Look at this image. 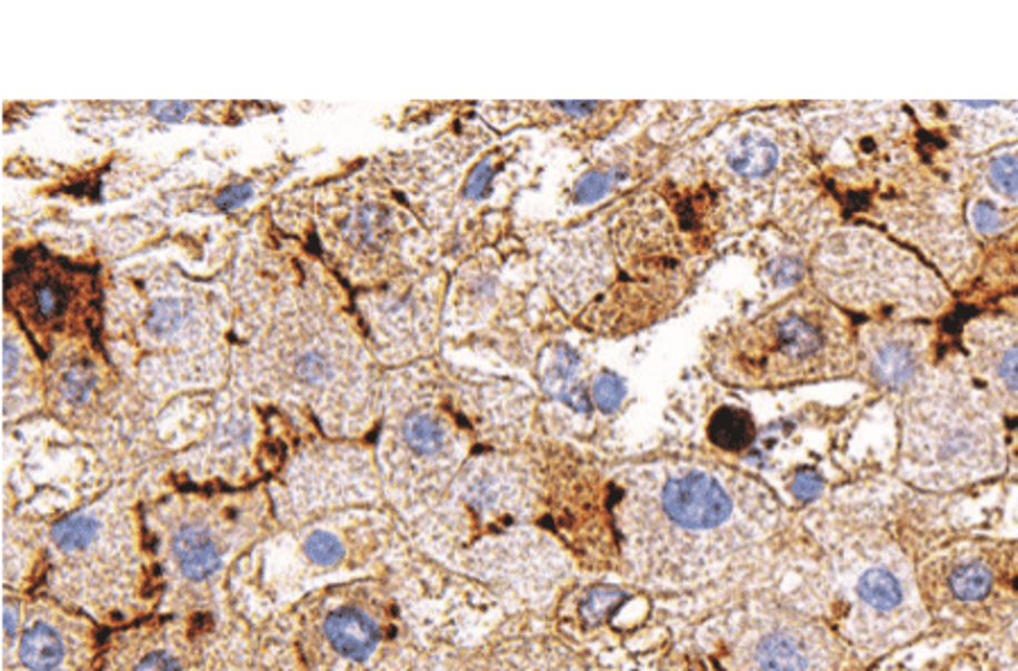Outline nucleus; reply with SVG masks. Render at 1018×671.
I'll return each instance as SVG.
<instances>
[{
    "instance_id": "nucleus-2",
    "label": "nucleus",
    "mask_w": 1018,
    "mask_h": 671,
    "mask_svg": "<svg viewBox=\"0 0 1018 671\" xmlns=\"http://www.w3.org/2000/svg\"><path fill=\"white\" fill-rule=\"evenodd\" d=\"M48 568L61 603L104 622L143 613L159 581L148 531L116 507L61 518L50 531Z\"/></svg>"
},
{
    "instance_id": "nucleus-16",
    "label": "nucleus",
    "mask_w": 1018,
    "mask_h": 671,
    "mask_svg": "<svg viewBox=\"0 0 1018 671\" xmlns=\"http://www.w3.org/2000/svg\"><path fill=\"white\" fill-rule=\"evenodd\" d=\"M397 454H403V465L415 473H439L441 480L451 475L460 443L449 419L430 408H417L403 417L397 428Z\"/></svg>"
},
{
    "instance_id": "nucleus-3",
    "label": "nucleus",
    "mask_w": 1018,
    "mask_h": 671,
    "mask_svg": "<svg viewBox=\"0 0 1018 671\" xmlns=\"http://www.w3.org/2000/svg\"><path fill=\"white\" fill-rule=\"evenodd\" d=\"M711 371L745 387H770L845 375L856 369L858 338L821 294L795 297L753 321L716 334Z\"/></svg>"
},
{
    "instance_id": "nucleus-34",
    "label": "nucleus",
    "mask_w": 1018,
    "mask_h": 671,
    "mask_svg": "<svg viewBox=\"0 0 1018 671\" xmlns=\"http://www.w3.org/2000/svg\"><path fill=\"white\" fill-rule=\"evenodd\" d=\"M819 489H821V482H819V478L815 473H801V475H797V480L792 484V491L797 495H801L804 500L815 498L819 493Z\"/></svg>"
},
{
    "instance_id": "nucleus-1",
    "label": "nucleus",
    "mask_w": 1018,
    "mask_h": 671,
    "mask_svg": "<svg viewBox=\"0 0 1018 671\" xmlns=\"http://www.w3.org/2000/svg\"><path fill=\"white\" fill-rule=\"evenodd\" d=\"M779 522L760 482L692 461H657L616 475L620 559L655 588H697L727 574Z\"/></svg>"
},
{
    "instance_id": "nucleus-24",
    "label": "nucleus",
    "mask_w": 1018,
    "mask_h": 671,
    "mask_svg": "<svg viewBox=\"0 0 1018 671\" xmlns=\"http://www.w3.org/2000/svg\"><path fill=\"white\" fill-rule=\"evenodd\" d=\"M386 220H388L386 211L376 204L358 207L349 213L342 238L349 242V247L358 251L373 249L376 244H380V240H383L380 236H383L388 229Z\"/></svg>"
},
{
    "instance_id": "nucleus-28",
    "label": "nucleus",
    "mask_w": 1018,
    "mask_h": 671,
    "mask_svg": "<svg viewBox=\"0 0 1018 671\" xmlns=\"http://www.w3.org/2000/svg\"><path fill=\"white\" fill-rule=\"evenodd\" d=\"M622 398H625L622 380L611 371H602L598 380L593 382V400L598 402V408L602 412H613L620 408Z\"/></svg>"
},
{
    "instance_id": "nucleus-15",
    "label": "nucleus",
    "mask_w": 1018,
    "mask_h": 671,
    "mask_svg": "<svg viewBox=\"0 0 1018 671\" xmlns=\"http://www.w3.org/2000/svg\"><path fill=\"white\" fill-rule=\"evenodd\" d=\"M858 349L871 378L892 391H908L930 369V332L915 321L865 326Z\"/></svg>"
},
{
    "instance_id": "nucleus-8",
    "label": "nucleus",
    "mask_w": 1018,
    "mask_h": 671,
    "mask_svg": "<svg viewBox=\"0 0 1018 671\" xmlns=\"http://www.w3.org/2000/svg\"><path fill=\"white\" fill-rule=\"evenodd\" d=\"M845 633L867 647H889L915 635L926 607L908 557L885 535H860L836 557Z\"/></svg>"
},
{
    "instance_id": "nucleus-27",
    "label": "nucleus",
    "mask_w": 1018,
    "mask_h": 671,
    "mask_svg": "<svg viewBox=\"0 0 1018 671\" xmlns=\"http://www.w3.org/2000/svg\"><path fill=\"white\" fill-rule=\"evenodd\" d=\"M306 557L315 565H333L345 559V543L338 539V533L327 529H315L306 539Z\"/></svg>"
},
{
    "instance_id": "nucleus-23",
    "label": "nucleus",
    "mask_w": 1018,
    "mask_h": 671,
    "mask_svg": "<svg viewBox=\"0 0 1018 671\" xmlns=\"http://www.w3.org/2000/svg\"><path fill=\"white\" fill-rule=\"evenodd\" d=\"M578 367H580L578 355L572 353L570 349L559 347L552 353L550 364L546 369V389H548L550 395L568 402V405H572V408L582 410V405L578 400H585V395L580 391V384L576 382Z\"/></svg>"
},
{
    "instance_id": "nucleus-11",
    "label": "nucleus",
    "mask_w": 1018,
    "mask_h": 671,
    "mask_svg": "<svg viewBox=\"0 0 1018 671\" xmlns=\"http://www.w3.org/2000/svg\"><path fill=\"white\" fill-rule=\"evenodd\" d=\"M10 671H89L96 655L93 624L59 599L23 603L6 601Z\"/></svg>"
},
{
    "instance_id": "nucleus-7",
    "label": "nucleus",
    "mask_w": 1018,
    "mask_h": 671,
    "mask_svg": "<svg viewBox=\"0 0 1018 671\" xmlns=\"http://www.w3.org/2000/svg\"><path fill=\"white\" fill-rule=\"evenodd\" d=\"M266 507L257 498H172L148 520L159 570L177 592L213 583L240 550L266 529Z\"/></svg>"
},
{
    "instance_id": "nucleus-25",
    "label": "nucleus",
    "mask_w": 1018,
    "mask_h": 671,
    "mask_svg": "<svg viewBox=\"0 0 1018 671\" xmlns=\"http://www.w3.org/2000/svg\"><path fill=\"white\" fill-rule=\"evenodd\" d=\"M709 434L725 450H742L753 441V423L747 412L725 408L711 419Z\"/></svg>"
},
{
    "instance_id": "nucleus-26",
    "label": "nucleus",
    "mask_w": 1018,
    "mask_h": 671,
    "mask_svg": "<svg viewBox=\"0 0 1018 671\" xmlns=\"http://www.w3.org/2000/svg\"><path fill=\"white\" fill-rule=\"evenodd\" d=\"M96 389V371L87 362H73L59 375V393L69 405H84Z\"/></svg>"
},
{
    "instance_id": "nucleus-22",
    "label": "nucleus",
    "mask_w": 1018,
    "mask_h": 671,
    "mask_svg": "<svg viewBox=\"0 0 1018 671\" xmlns=\"http://www.w3.org/2000/svg\"><path fill=\"white\" fill-rule=\"evenodd\" d=\"M982 183L985 192L974 199L987 201L1011 220L1009 213L1018 209V154H994L982 168Z\"/></svg>"
},
{
    "instance_id": "nucleus-4",
    "label": "nucleus",
    "mask_w": 1018,
    "mask_h": 671,
    "mask_svg": "<svg viewBox=\"0 0 1018 671\" xmlns=\"http://www.w3.org/2000/svg\"><path fill=\"white\" fill-rule=\"evenodd\" d=\"M906 400L904 459L917 482L950 489L1000 471L1002 419L967 367L928 369Z\"/></svg>"
},
{
    "instance_id": "nucleus-14",
    "label": "nucleus",
    "mask_w": 1018,
    "mask_h": 671,
    "mask_svg": "<svg viewBox=\"0 0 1018 671\" xmlns=\"http://www.w3.org/2000/svg\"><path fill=\"white\" fill-rule=\"evenodd\" d=\"M967 369L994 402L1002 423L1018 421V323L976 319L962 332Z\"/></svg>"
},
{
    "instance_id": "nucleus-20",
    "label": "nucleus",
    "mask_w": 1018,
    "mask_h": 671,
    "mask_svg": "<svg viewBox=\"0 0 1018 671\" xmlns=\"http://www.w3.org/2000/svg\"><path fill=\"white\" fill-rule=\"evenodd\" d=\"M781 150L779 143L762 131H747L733 141L727 154L729 168L747 179H762L779 168Z\"/></svg>"
},
{
    "instance_id": "nucleus-10",
    "label": "nucleus",
    "mask_w": 1018,
    "mask_h": 671,
    "mask_svg": "<svg viewBox=\"0 0 1018 671\" xmlns=\"http://www.w3.org/2000/svg\"><path fill=\"white\" fill-rule=\"evenodd\" d=\"M729 671H840V640L824 624L770 609L736 618L716 653Z\"/></svg>"
},
{
    "instance_id": "nucleus-30",
    "label": "nucleus",
    "mask_w": 1018,
    "mask_h": 671,
    "mask_svg": "<svg viewBox=\"0 0 1018 671\" xmlns=\"http://www.w3.org/2000/svg\"><path fill=\"white\" fill-rule=\"evenodd\" d=\"M616 172H591L587 174L580 183H578V190H576V197L578 201H593L598 197H602L609 188V183L613 181Z\"/></svg>"
},
{
    "instance_id": "nucleus-18",
    "label": "nucleus",
    "mask_w": 1018,
    "mask_h": 671,
    "mask_svg": "<svg viewBox=\"0 0 1018 671\" xmlns=\"http://www.w3.org/2000/svg\"><path fill=\"white\" fill-rule=\"evenodd\" d=\"M198 308L193 299H186L179 292H157L143 314V332L148 340L159 347L183 344L193 338L198 328Z\"/></svg>"
},
{
    "instance_id": "nucleus-31",
    "label": "nucleus",
    "mask_w": 1018,
    "mask_h": 671,
    "mask_svg": "<svg viewBox=\"0 0 1018 671\" xmlns=\"http://www.w3.org/2000/svg\"><path fill=\"white\" fill-rule=\"evenodd\" d=\"M253 194V188L251 183H233L229 188H224L218 197H216V207L222 209V211H233L238 209L240 204H244V201Z\"/></svg>"
},
{
    "instance_id": "nucleus-12",
    "label": "nucleus",
    "mask_w": 1018,
    "mask_h": 671,
    "mask_svg": "<svg viewBox=\"0 0 1018 671\" xmlns=\"http://www.w3.org/2000/svg\"><path fill=\"white\" fill-rule=\"evenodd\" d=\"M93 274L41 251L26 253L8 274V303L32 334L78 328L89 310Z\"/></svg>"
},
{
    "instance_id": "nucleus-29",
    "label": "nucleus",
    "mask_w": 1018,
    "mask_h": 671,
    "mask_svg": "<svg viewBox=\"0 0 1018 671\" xmlns=\"http://www.w3.org/2000/svg\"><path fill=\"white\" fill-rule=\"evenodd\" d=\"M21 362H23L21 347H19L14 334L8 332L6 340H3V384L6 387L14 384V378L21 371Z\"/></svg>"
},
{
    "instance_id": "nucleus-19",
    "label": "nucleus",
    "mask_w": 1018,
    "mask_h": 671,
    "mask_svg": "<svg viewBox=\"0 0 1018 671\" xmlns=\"http://www.w3.org/2000/svg\"><path fill=\"white\" fill-rule=\"evenodd\" d=\"M288 369L299 387L317 393L329 391L342 375L340 355L327 340H303L288 358Z\"/></svg>"
},
{
    "instance_id": "nucleus-33",
    "label": "nucleus",
    "mask_w": 1018,
    "mask_h": 671,
    "mask_svg": "<svg viewBox=\"0 0 1018 671\" xmlns=\"http://www.w3.org/2000/svg\"><path fill=\"white\" fill-rule=\"evenodd\" d=\"M489 181H491V163L485 161V163H480V166L473 170V174H471V179H469V183H467V190H465L467 197H469V199H476V201L482 199L485 192H487V188H489Z\"/></svg>"
},
{
    "instance_id": "nucleus-13",
    "label": "nucleus",
    "mask_w": 1018,
    "mask_h": 671,
    "mask_svg": "<svg viewBox=\"0 0 1018 671\" xmlns=\"http://www.w3.org/2000/svg\"><path fill=\"white\" fill-rule=\"evenodd\" d=\"M209 635L179 618L154 620L116 633L89 671H204Z\"/></svg>"
},
{
    "instance_id": "nucleus-6",
    "label": "nucleus",
    "mask_w": 1018,
    "mask_h": 671,
    "mask_svg": "<svg viewBox=\"0 0 1018 671\" xmlns=\"http://www.w3.org/2000/svg\"><path fill=\"white\" fill-rule=\"evenodd\" d=\"M395 627L386 585L351 581L301 599L272 638L288 671H365L392 640Z\"/></svg>"
},
{
    "instance_id": "nucleus-32",
    "label": "nucleus",
    "mask_w": 1018,
    "mask_h": 671,
    "mask_svg": "<svg viewBox=\"0 0 1018 671\" xmlns=\"http://www.w3.org/2000/svg\"><path fill=\"white\" fill-rule=\"evenodd\" d=\"M196 104H190V102H150V113L163 122H177V120H183L190 109H193Z\"/></svg>"
},
{
    "instance_id": "nucleus-5",
    "label": "nucleus",
    "mask_w": 1018,
    "mask_h": 671,
    "mask_svg": "<svg viewBox=\"0 0 1018 671\" xmlns=\"http://www.w3.org/2000/svg\"><path fill=\"white\" fill-rule=\"evenodd\" d=\"M815 281L834 306L880 323L932 319L948 306L946 286L928 264L865 229H842L821 242Z\"/></svg>"
},
{
    "instance_id": "nucleus-35",
    "label": "nucleus",
    "mask_w": 1018,
    "mask_h": 671,
    "mask_svg": "<svg viewBox=\"0 0 1018 671\" xmlns=\"http://www.w3.org/2000/svg\"><path fill=\"white\" fill-rule=\"evenodd\" d=\"M1016 570H1018V548H1016Z\"/></svg>"
},
{
    "instance_id": "nucleus-21",
    "label": "nucleus",
    "mask_w": 1018,
    "mask_h": 671,
    "mask_svg": "<svg viewBox=\"0 0 1018 671\" xmlns=\"http://www.w3.org/2000/svg\"><path fill=\"white\" fill-rule=\"evenodd\" d=\"M502 671H585V667L555 640H530L505 651Z\"/></svg>"
},
{
    "instance_id": "nucleus-9",
    "label": "nucleus",
    "mask_w": 1018,
    "mask_h": 671,
    "mask_svg": "<svg viewBox=\"0 0 1018 671\" xmlns=\"http://www.w3.org/2000/svg\"><path fill=\"white\" fill-rule=\"evenodd\" d=\"M926 613L960 629H994L1018 613L1016 548L952 545L917 572Z\"/></svg>"
},
{
    "instance_id": "nucleus-17",
    "label": "nucleus",
    "mask_w": 1018,
    "mask_h": 671,
    "mask_svg": "<svg viewBox=\"0 0 1018 671\" xmlns=\"http://www.w3.org/2000/svg\"><path fill=\"white\" fill-rule=\"evenodd\" d=\"M950 122L962 133V143L971 150H989L996 143L1018 137L1016 102H960L948 104Z\"/></svg>"
}]
</instances>
